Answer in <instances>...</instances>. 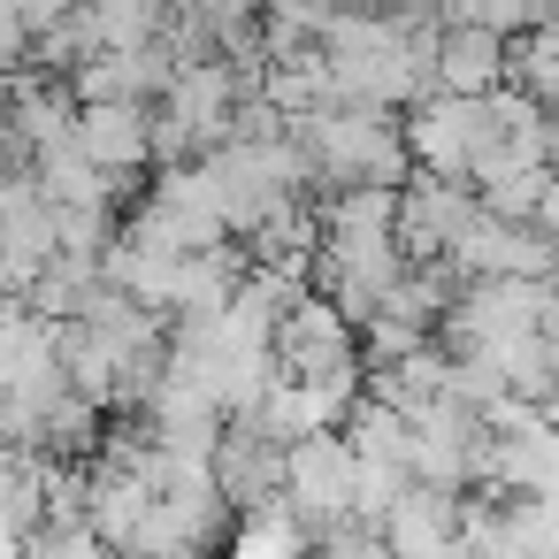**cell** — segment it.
Masks as SVG:
<instances>
[{"label":"cell","mask_w":559,"mask_h":559,"mask_svg":"<svg viewBox=\"0 0 559 559\" xmlns=\"http://www.w3.org/2000/svg\"><path fill=\"white\" fill-rule=\"evenodd\" d=\"M292 139L314 162L322 192H353V185H406L414 177V146H406V108H376V100H330L314 116L292 123Z\"/></svg>","instance_id":"obj_1"},{"label":"cell","mask_w":559,"mask_h":559,"mask_svg":"<svg viewBox=\"0 0 559 559\" xmlns=\"http://www.w3.org/2000/svg\"><path fill=\"white\" fill-rule=\"evenodd\" d=\"M353 483H360V444L345 429H314L292 444V475H284V498L292 513L322 536L337 521H353Z\"/></svg>","instance_id":"obj_2"},{"label":"cell","mask_w":559,"mask_h":559,"mask_svg":"<svg viewBox=\"0 0 559 559\" xmlns=\"http://www.w3.org/2000/svg\"><path fill=\"white\" fill-rule=\"evenodd\" d=\"M475 215H483V192H475L467 177H429V169H414L406 192H399V238H406L414 261H444V253L467 238Z\"/></svg>","instance_id":"obj_3"},{"label":"cell","mask_w":559,"mask_h":559,"mask_svg":"<svg viewBox=\"0 0 559 559\" xmlns=\"http://www.w3.org/2000/svg\"><path fill=\"white\" fill-rule=\"evenodd\" d=\"M475 139H483V100H467V93H437V100L406 108V146H414V169H429V177L475 185Z\"/></svg>","instance_id":"obj_4"},{"label":"cell","mask_w":559,"mask_h":559,"mask_svg":"<svg viewBox=\"0 0 559 559\" xmlns=\"http://www.w3.org/2000/svg\"><path fill=\"white\" fill-rule=\"evenodd\" d=\"M215 475H223V490H230L238 513H269V506H284L292 444H276V437L246 414V421L223 429V444H215Z\"/></svg>","instance_id":"obj_5"},{"label":"cell","mask_w":559,"mask_h":559,"mask_svg":"<svg viewBox=\"0 0 559 559\" xmlns=\"http://www.w3.org/2000/svg\"><path fill=\"white\" fill-rule=\"evenodd\" d=\"M460 276H551V261H559V238H544L536 223H506V215H475L467 223V238L444 253Z\"/></svg>","instance_id":"obj_6"},{"label":"cell","mask_w":559,"mask_h":559,"mask_svg":"<svg viewBox=\"0 0 559 559\" xmlns=\"http://www.w3.org/2000/svg\"><path fill=\"white\" fill-rule=\"evenodd\" d=\"M353 399H360V383H307V376H276V391L261 399V429L276 437V444H299V437H314V429H345V414H353ZM246 421V414H238Z\"/></svg>","instance_id":"obj_7"},{"label":"cell","mask_w":559,"mask_h":559,"mask_svg":"<svg viewBox=\"0 0 559 559\" xmlns=\"http://www.w3.org/2000/svg\"><path fill=\"white\" fill-rule=\"evenodd\" d=\"M78 139L116 177H139V169H154V100H85Z\"/></svg>","instance_id":"obj_8"},{"label":"cell","mask_w":559,"mask_h":559,"mask_svg":"<svg viewBox=\"0 0 559 559\" xmlns=\"http://www.w3.org/2000/svg\"><path fill=\"white\" fill-rule=\"evenodd\" d=\"M437 78H444V93L483 100V93H498V85L513 78V39H506V32H490V24H444Z\"/></svg>","instance_id":"obj_9"},{"label":"cell","mask_w":559,"mask_h":559,"mask_svg":"<svg viewBox=\"0 0 559 559\" xmlns=\"http://www.w3.org/2000/svg\"><path fill=\"white\" fill-rule=\"evenodd\" d=\"M154 498H162V483H154L146 467H93V506H85V521H93L116 551H131L139 528H146V513H154Z\"/></svg>","instance_id":"obj_10"},{"label":"cell","mask_w":559,"mask_h":559,"mask_svg":"<svg viewBox=\"0 0 559 559\" xmlns=\"http://www.w3.org/2000/svg\"><path fill=\"white\" fill-rule=\"evenodd\" d=\"M32 169H39V185H47L55 207H116V185H131V177H116L108 162H93L85 139H55V146H39Z\"/></svg>","instance_id":"obj_11"},{"label":"cell","mask_w":559,"mask_h":559,"mask_svg":"<svg viewBox=\"0 0 559 559\" xmlns=\"http://www.w3.org/2000/svg\"><path fill=\"white\" fill-rule=\"evenodd\" d=\"M460 513H467V490H444V483H414L399 498V513L383 521L391 551H444L460 536Z\"/></svg>","instance_id":"obj_12"},{"label":"cell","mask_w":559,"mask_h":559,"mask_svg":"<svg viewBox=\"0 0 559 559\" xmlns=\"http://www.w3.org/2000/svg\"><path fill=\"white\" fill-rule=\"evenodd\" d=\"M345 437L360 444V460H414V414H406V406H391V399H376V391H360V399H353Z\"/></svg>","instance_id":"obj_13"},{"label":"cell","mask_w":559,"mask_h":559,"mask_svg":"<svg viewBox=\"0 0 559 559\" xmlns=\"http://www.w3.org/2000/svg\"><path fill=\"white\" fill-rule=\"evenodd\" d=\"M506 85H521L544 108H559V24H536V32L513 39V78Z\"/></svg>","instance_id":"obj_14"},{"label":"cell","mask_w":559,"mask_h":559,"mask_svg":"<svg viewBox=\"0 0 559 559\" xmlns=\"http://www.w3.org/2000/svg\"><path fill=\"white\" fill-rule=\"evenodd\" d=\"M414 490V467L406 460H360V483H353V521L383 528L399 513V498Z\"/></svg>","instance_id":"obj_15"},{"label":"cell","mask_w":559,"mask_h":559,"mask_svg":"<svg viewBox=\"0 0 559 559\" xmlns=\"http://www.w3.org/2000/svg\"><path fill=\"white\" fill-rule=\"evenodd\" d=\"M544 192H551V162H536V169H513V177L483 185V207H490V215H506V223H536Z\"/></svg>","instance_id":"obj_16"},{"label":"cell","mask_w":559,"mask_h":559,"mask_svg":"<svg viewBox=\"0 0 559 559\" xmlns=\"http://www.w3.org/2000/svg\"><path fill=\"white\" fill-rule=\"evenodd\" d=\"M123 238V215L116 207H62V253H108Z\"/></svg>","instance_id":"obj_17"},{"label":"cell","mask_w":559,"mask_h":559,"mask_svg":"<svg viewBox=\"0 0 559 559\" xmlns=\"http://www.w3.org/2000/svg\"><path fill=\"white\" fill-rule=\"evenodd\" d=\"M9 551H16V544H9ZM32 559H123V551H116L93 521H78V528H47V536L32 544Z\"/></svg>","instance_id":"obj_18"},{"label":"cell","mask_w":559,"mask_h":559,"mask_svg":"<svg viewBox=\"0 0 559 559\" xmlns=\"http://www.w3.org/2000/svg\"><path fill=\"white\" fill-rule=\"evenodd\" d=\"M551 169H559V108H551Z\"/></svg>","instance_id":"obj_19"}]
</instances>
